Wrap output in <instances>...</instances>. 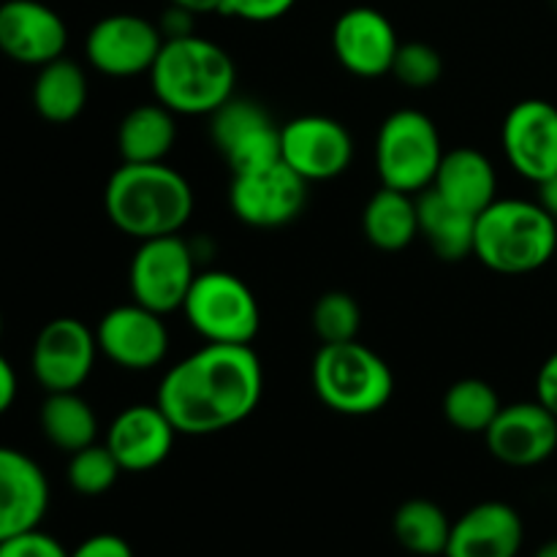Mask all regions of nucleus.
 Segmentation results:
<instances>
[{
  "mask_svg": "<svg viewBox=\"0 0 557 557\" xmlns=\"http://www.w3.org/2000/svg\"><path fill=\"white\" fill-rule=\"evenodd\" d=\"M261 395L264 368L253 346L207 343L163 375L156 403L180 435H215L245 422Z\"/></svg>",
  "mask_w": 557,
  "mask_h": 557,
  "instance_id": "obj_1",
  "label": "nucleus"
},
{
  "mask_svg": "<svg viewBox=\"0 0 557 557\" xmlns=\"http://www.w3.org/2000/svg\"><path fill=\"white\" fill-rule=\"evenodd\" d=\"M103 207L114 226L134 239L180 234L194 212V188L163 163H123L109 177Z\"/></svg>",
  "mask_w": 557,
  "mask_h": 557,
  "instance_id": "obj_2",
  "label": "nucleus"
},
{
  "mask_svg": "<svg viewBox=\"0 0 557 557\" xmlns=\"http://www.w3.org/2000/svg\"><path fill=\"white\" fill-rule=\"evenodd\" d=\"M156 101L174 114H212L234 96L237 65L205 36L166 38L150 69Z\"/></svg>",
  "mask_w": 557,
  "mask_h": 557,
  "instance_id": "obj_3",
  "label": "nucleus"
},
{
  "mask_svg": "<svg viewBox=\"0 0 557 557\" xmlns=\"http://www.w3.org/2000/svg\"><path fill=\"white\" fill-rule=\"evenodd\" d=\"M557 253V221L539 201L495 199L476 218L473 256L498 275H528Z\"/></svg>",
  "mask_w": 557,
  "mask_h": 557,
  "instance_id": "obj_4",
  "label": "nucleus"
},
{
  "mask_svg": "<svg viewBox=\"0 0 557 557\" xmlns=\"http://www.w3.org/2000/svg\"><path fill=\"white\" fill-rule=\"evenodd\" d=\"M310 375L315 397L343 417L379 413L395 395L389 364L357 341L321 343Z\"/></svg>",
  "mask_w": 557,
  "mask_h": 557,
  "instance_id": "obj_5",
  "label": "nucleus"
},
{
  "mask_svg": "<svg viewBox=\"0 0 557 557\" xmlns=\"http://www.w3.org/2000/svg\"><path fill=\"white\" fill-rule=\"evenodd\" d=\"M441 161V134L424 112L400 109L381 123L375 136V169L381 185L419 196L433 185Z\"/></svg>",
  "mask_w": 557,
  "mask_h": 557,
  "instance_id": "obj_6",
  "label": "nucleus"
},
{
  "mask_svg": "<svg viewBox=\"0 0 557 557\" xmlns=\"http://www.w3.org/2000/svg\"><path fill=\"white\" fill-rule=\"evenodd\" d=\"M183 313L190 330L207 343L250 346L261 330L259 299L234 272H199L185 297Z\"/></svg>",
  "mask_w": 557,
  "mask_h": 557,
  "instance_id": "obj_7",
  "label": "nucleus"
},
{
  "mask_svg": "<svg viewBox=\"0 0 557 557\" xmlns=\"http://www.w3.org/2000/svg\"><path fill=\"white\" fill-rule=\"evenodd\" d=\"M196 259L180 234L141 239L131 259L128 283L134 302L169 315L183 310L185 297L196 281Z\"/></svg>",
  "mask_w": 557,
  "mask_h": 557,
  "instance_id": "obj_8",
  "label": "nucleus"
},
{
  "mask_svg": "<svg viewBox=\"0 0 557 557\" xmlns=\"http://www.w3.org/2000/svg\"><path fill=\"white\" fill-rule=\"evenodd\" d=\"M228 205L253 228H277L297 221L308 205V183L283 161L232 174Z\"/></svg>",
  "mask_w": 557,
  "mask_h": 557,
  "instance_id": "obj_9",
  "label": "nucleus"
},
{
  "mask_svg": "<svg viewBox=\"0 0 557 557\" xmlns=\"http://www.w3.org/2000/svg\"><path fill=\"white\" fill-rule=\"evenodd\" d=\"M281 161L305 183H324L348 172L354 161V139L341 120L302 114L281 125Z\"/></svg>",
  "mask_w": 557,
  "mask_h": 557,
  "instance_id": "obj_10",
  "label": "nucleus"
},
{
  "mask_svg": "<svg viewBox=\"0 0 557 557\" xmlns=\"http://www.w3.org/2000/svg\"><path fill=\"white\" fill-rule=\"evenodd\" d=\"M210 134L232 174L281 161V125L261 103L232 96L210 114Z\"/></svg>",
  "mask_w": 557,
  "mask_h": 557,
  "instance_id": "obj_11",
  "label": "nucleus"
},
{
  "mask_svg": "<svg viewBox=\"0 0 557 557\" xmlns=\"http://www.w3.org/2000/svg\"><path fill=\"white\" fill-rule=\"evenodd\" d=\"M96 332L85 321L60 315L44 324L33 343L30 368L47 392H79L96 364Z\"/></svg>",
  "mask_w": 557,
  "mask_h": 557,
  "instance_id": "obj_12",
  "label": "nucleus"
},
{
  "mask_svg": "<svg viewBox=\"0 0 557 557\" xmlns=\"http://www.w3.org/2000/svg\"><path fill=\"white\" fill-rule=\"evenodd\" d=\"M156 22L139 14H109L90 27L85 41L87 60L107 76L150 74L163 47Z\"/></svg>",
  "mask_w": 557,
  "mask_h": 557,
  "instance_id": "obj_13",
  "label": "nucleus"
},
{
  "mask_svg": "<svg viewBox=\"0 0 557 557\" xmlns=\"http://www.w3.org/2000/svg\"><path fill=\"white\" fill-rule=\"evenodd\" d=\"M98 351L117 368L145 373L169 354V330L161 313L139 302L117 305L96 326Z\"/></svg>",
  "mask_w": 557,
  "mask_h": 557,
  "instance_id": "obj_14",
  "label": "nucleus"
},
{
  "mask_svg": "<svg viewBox=\"0 0 557 557\" xmlns=\"http://www.w3.org/2000/svg\"><path fill=\"white\" fill-rule=\"evenodd\" d=\"M506 161L531 183L557 172V107L544 98H525L509 109L500 128Z\"/></svg>",
  "mask_w": 557,
  "mask_h": 557,
  "instance_id": "obj_15",
  "label": "nucleus"
},
{
  "mask_svg": "<svg viewBox=\"0 0 557 557\" xmlns=\"http://www.w3.org/2000/svg\"><path fill=\"white\" fill-rule=\"evenodd\" d=\"M332 49L343 69L362 79H375L392 74L400 38L389 16L379 9L354 5L337 16L332 27Z\"/></svg>",
  "mask_w": 557,
  "mask_h": 557,
  "instance_id": "obj_16",
  "label": "nucleus"
},
{
  "mask_svg": "<svg viewBox=\"0 0 557 557\" xmlns=\"http://www.w3.org/2000/svg\"><path fill=\"white\" fill-rule=\"evenodd\" d=\"M490 455L509 468H533L557 451V417L533 403L504 406L484 433Z\"/></svg>",
  "mask_w": 557,
  "mask_h": 557,
  "instance_id": "obj_17",
  "label": "nucleus"
},
{
  "mask_svg": "<svg viewBox=\"0 0 557 557\" xmlns=\"http://www.w3.org/2000/svg\"><path fill=\"white\" fill-rule=\"evenodd\" d=\"M69 27L52 5L41 0L0 3V52L22 65H41L63 58Z\"/></svg>",
  "mask_w": 557,
  "mask_h": 557,
  "instance_id": "obj_18",
  "label": "nucleus"
},
{
  "mask_svg": "<svg viewBox=\"0 0 557 557\" xmlns=\"http://www.w3.org/2000/svg\"><path fill=\"white\" fill-rule=\"evenodd\" d=\"M177 430L161 406H131L114 417L107 430V446L128 473H145L161 466L172 455Z\"/></svg>",
  "mask_w": 557,
  "mask_h": 557,
  "instance_id": "obj_19",
  "label": "nucleus"
},
{
  "mask_svg": "<svg viewBox=\"0 0 557 557\" xmlns=\"http://www.w3.org/2000/svg\"><path fill=\"white\" fill-rule=\"evenodd\" d=\"M49 509V482L33 457L0 446V542L41 525Z\"/></svg>",
  "mask_w": 557,
  "mask_h": 557,
  "instance_id": "obj_20",
  "label": "nucleus"
},
{
  "mask_svg": "<svg viewBox=\"0 0 557 557\" xmlns=\"http://www.w3.org/2000/svg\"><path fill=\"white\" fill-rule=\"evenodd\" d=\"M525 542V525L515 506L484 500L451 522L444 557H517Z\"/></svg>",
  "mask_w": 557,
  "mask_h": 557,
  "instance_id": "obj_21",
  "label": "nucleus"
},
{
  "mask_svg": "<svg viewBox=\"0 0 557 557\" xmlns=\"http://www.w3.org/2000/svg\"><path fill=\"white\" fill-rule=\"evenodd\" d=\"M430 188L451 207L479 218L498 199V174L482 150L457 147V150L444 152V161Z\"/></svg>",
  "mask_w": 557,
  "mask_h": 557,
  "instance_id": "obj_22",
  "label": "nucleus"
},
{
  "mask_svg": "<svg viewBox=\"0 0 557 557\" xmlns=\"http://www.w3.org/2000/svg\"><path fill=\"white\" fill-rule=\"evenodd\" d=\"M177 141V120L163 103L134 107L117 128V152L123 163H163Z\"/></svg>",
  "mask_w": 557,
  "mask_h": 557,
  "instance_id": "obj_23",
  "label": "nucleus"
},
{
  "mask_svg": "<svg viewBox=\"0 0 557 557\" xmlns=\"http://www.w3.org/2000/svg\"><path fill=\"white\" fill-rule=\"evenodd\" d=\"M419 237L428 239L433 253L444 261H462L473 256L476 239V215L451 207L433 188L417 196Z\"/></svg>",
  "mask_w": 557,
  "mask_h": 557,
  "instance_id": "obj_24",
  "label": "nucleus"
},
{
  "mask_svg": "<svg viewBox=\"0 0 557 557\" xmlns=\"http://www.w3.org/2000/svg\"><path fill=\"white\" fill-rule=\"evenodd\" d=\"M362 232L373 248L386 250V253L408 248L419 237L417 196L384 185L364 205Z\"/></svg>",
  "mask_w": 557,
  "mask_h": 557,
  "instance_id": "obj_25",
  "label": "nucleus"
},
{
  "mask_svg": "<svg viewBox=\"0 0 557 557\" xmlns=\"http://www.w3.org/2000/svg\"><path fill=\"white\" fill-rule=\"evenodd\" d=\"M87 76L79 63L58 58L38 69L33 82V107L47 123L63 125L79 117L87 107Z\"/></svg>",
  "mask_w": 557,
  "mask_h": 557,
  "instance_id": "obj_26",
  "label": "nucleus"
},
{
  "mask_svg": "<svg viewBox=\"0 0 557 557\" xmlns=\"http://www.w3.org/2000/svg\"><path fill=\"white\" fill-rule=\"evenodd\" d=\"M38 422H41L44 438L60 451L74 455L96 444L98 417L90 403L79 397V392H47Z\"/></svg>",
  "mask_w": 557,
  "mask_h": 557,
  "instance_id": "obj_27",
  "label": "nucleus"
},
{
  "mask_svg": "<svg viewBox=\"0 0 557 557\" xmlns=\"http://www.w3.org/2000/svg\"><path fill=\"white\" fill-rule=\"evenodd\" d=\"M397 544L406 553L419 557L446 555L451 536V522L438 504L428 498H411L395 511L392 520Z\"/></svg>",
  "mask_w": 557,
  "mask_h": 557,
  "instance_id": "obj_28",
  "label": "nucleus"
},
{
  "mask_svg": "<svg viewBox=\"0 0 557 557\" xmlns=\"http://www.w3.org/2000/svg\"><path fill=\"white\" fill-rule=\"evenodd\" d=\"M504 408L498 392L482 379H460L446 389L444 417L455 430L468 435H484Z\"/></svg>",
  "mask_w": 557,
  "mask_h": 557,
  "instance_id": "obj_29",
  "label": "nucleus"
},
{
  "mask_svg": "<svg viewBox=\"0 0 557 557\" xmlns=\"http://www.w3.org/2000/svg\"><path fill=\"white\" fill-rule=\"evenodd\" d=\"M123 473L120 462L109 451L107 444H90L85 449L74 451L69 460V484L74 493L85 495V498H98V495L109 493Z\"/></svg>",
  "mask_w": 557,
  "mask_h": 557,
  "instance_id": "obj_30",
  "label": "nucleus"
},
{
  "mask_svg": "<svg viewBox=\"0 0 557 557\" xmlns=\"http://www.w3.org/2000/svg\"><path fill=\"white\" fill-rule=\"evenodd\" d=\"M359 326H362V310L351 294L326 292L313 305V332L321 343L357 341Z\"/></svg>",
  "mask_w": 557,
  "mask_h": 557,
  "instance_id": "obj_31",
  "label": "nucleus"
},
{
  "mask_svg": "<svg viewBox=\"0 0 557 557\" xmlns=\"http://www.w3.org/2000/svg\"><path fill=\"white\" fill-rule=\"evenodd\" d=\"M392 74L411 90H428V87L438 85L441 74H444V60H441L438 49L424 41L400 44Z\"/></svg>",
  "mask_w": 557,
  "mask_h": 557,
  "instance_id": "obj_32",
  "label": "nucleus"
},
{
  "mask_svg": "<svg viewBox=\"0 0 557 557\" xmlns=\"http://www.w3.org/2000/svg\"><path fill=\"white\" fill-rule=\"evenodd\" d=\"M0 557H69V553L58 539L33 528L0 542Z\"/></svg>",
  "mask_w": 557,
  "mask_h": 557,
  "instance_id": "obj_33",
  "label": "nucleus"
},
{
  "mask_svg": "<svg viewBox=\"0 0 557 557\" xmlns=\"http://www.w3.org/2000/svg\"><path fill=\"white\" fill-rule=\"evenodd\" d=\"M297 0H223L221 14L243 22H275L286 16Z\"/></svg>",
  "mask_w": 557,
  "mask_h": 557,
  "instance_id": "obj_34",
  "label": "nucleus"
},
{
  "mask_svg": "<svg viewBox=\"0 0 557 557\" xmlns=\"http://www.w3.org/2000/svg\"><path fill=\"white\" fill-rule=\"evenodd\" d=\"M69 557H134V549L117 533H96L69 553Z\"/></svg>",
  "mask_w": 557,
  "mask_h": 557,
  "instance_id": "obj_35",
  "label": "nucleus"
},
{
  "mask_svg": "<svg viewBox=\"0 0 557 557\" xmlns=\"http://www.w3.org/2000/svg\"><path fill=\"white\" fill-rule=\"evenodd\" d=\"M536 400L557 417V351L547 357L536 375Z\"/></svg>",
  "mask_w": 557,
  "mask_h": 557,
  "instance_id": "obj_36",
  "label": "nucleus"
},
{
  "mask_svg": "<svg viewBox=\"0 0 557 557\" xmlns=\"http://www.w3.org/2000/svg\"><path fill=\"white\" fill-rule=\"evenodd\" d=\"M194 16L190 11L180 9V5H169L166 14H163L161 27L163 38H180V36H190L194 33Z\"/></svg>",
  "mask_w": 557,
  "mask_h": 557,
  "instance_id": "obj_37",
  "label": "nucleus"
},
{
  "mask_svg": "<svg viewBox=\"0 0 557 557\" xmlns=\"http://www.w3.org/2000/svg\"><path fill=\"white\" fill-rule=\"evenodd\" d=\"M16 389H20V386H16L14 368H11L9 359L0 354V417H3L11 406H14Z\"/></svg>",
  "mask_w": 557,
  "mask_h": 557,
  "instance_id": "obj_38",
  "label": "nucleus"
},
{
  "mask_svg": "<svg viewBox=\"0 0 557 557\" xmlns=\"http://www.w3.org/2000/svg\"><path fill=\"white\" fill-rule=\"evenodd\" d=\"M539 205L557 221V172L539 183Z\"/></svg>",
  "mask_w": 557,
  "mask_h": 557,
  "instance_id": "obj_39",
  "label": "nucleus"
},
{
  "mask_svg": "<svg viewBox=\"0 0 557 557\" xmlns=\"http://www.w3.org/2000/svg\"><path fill=\"white\" fill-rule=\"evenodd\" d=\"M172 5H180V9L190 11V14H221V5L223 0H169Z\"/></svg>",
  "mask_w": 557,
  "mask_h": 557,
  "instance_id": "obj_40",
  "label": "nucleus"
},
{
  "mask_svg": "<svg viewBox=\"0 0 557 557\" xmlns=\"http://www.w3.org/2000/svg\"><path fill=\"white\" fill-rule=\"evenodd\" d=\"M533 557H557V539H555V542L544 544V547L539 549V553L533 555Z\"/></svg>",
  "mask_w": 557,
  "mask_h": 557,
  "instance_id": "obj_41",
  "label": "nucleus"
},
{
  "mask_svg": "<svg viewBox=\"0 0 557 557\" xmlns=\"http://www.w3.org/2000/svg\"><path fill=\"white\" fill-rule=\"evenodd\" d=\"M0 335H3V315H0Z\"/></svg>",
  "mask_w": 557,
  "mask_h": 557,
  "instance_id": "obj_42",
  "label": "nucleus"
},
{
  "mask_svg": "<svg viewBox=\"0 0 557 557\" xmlns=\"http://www.w3.org/2000/svg\"><path fill=\"white\" fill-rule=\"evenodd\" d=\"M555 261H557V253H555Z\"/></svg>",
  "mask_w": 557,
  "mask_h": 557,
  "instance_id": "obj_43",
  "label": "nucleus"
}]
</instances>
